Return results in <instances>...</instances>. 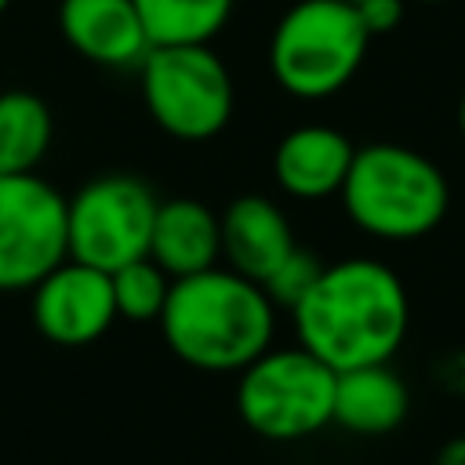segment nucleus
Instances as JSON below:
<instances>
[{
	"label": "nucleus",
	"instance_id": "1",
	"mask_svg": "<svg viewBox=\"0 0 465 465\" xmlns=\"http://www.w3.org/2000/svg\"><path fill=\"white\" fill-rule=\"evenodd\" d=\"M291 316L298 345L338 374L389 363L407 338L411 302L403 280L385 262L341 258L323 265Z\"/></svg>",
	"mask_w": 465,
	"mask_h": 465
},
{
	"label": "nucleus",
	"instance_id": "2",
	"mask_svg": "<svg viewBox=\"0 0 465 465\" xmlns=\"http://www.w3.org/2000/svg\"><path fill=\"white\" fill-rule=\"evenodd\" d=\"M160 331L167 349L211 374L243 371L265 349H272L276 305L262 283L232 269H203L171 283L167 305L160 312Z\"/></svg>",
	"mask_w": 465,
	"mask_h": 465
},
{
	"label": "nucleus",
	"instance_id": "3",
	"mask_svg": "<svg viewBox=\"0 0 465 465\" xmlns=\"http://www.w3.org/2000/svg\"><path fill=\"white\" fill-rule=\"evenodd\" d=\"M338 196L356 229L389 243L429 236L450 207L443 171L425 153L400 142H371L356 149Z\"/></svg>",
	"mask_w": 465,
	"mask_h": 465
},
{
	"label": "nucleus",
	"instance_id": "4",
	"mask_svg": "<svg viewBox=\"0 0 465 465\" xmlns=\"http://www.w3.org/2000/svg\"><path fill=\"white\" fill-rule=\"evenodd\" d=\"M371 33L345 0H298L287 7L269 40L272 80L305 102L338 94L363 65Z\"/></svg>",
	"mask_w": 465,
	"mask_h": 465
},
{
	"label": "nucleus",
	"instance_id": "5",
	"mask_svg": "<svg viewBox=\"0 0 465 465\" xmlns=\"http://www.w3.org/2000/svg\"><path fill=\"white\" fill-rule=\"evenodd\" d=\"M334 371L309 349H265L240 371L236 411L262 440H305L334 418Z\"/></svg>",
	"mask_w": 465,
	"mask_h": 465
},
{
	"label": "nucleus",
	"instance_id": "6",
	"mask_svg": "<svg viewBox=\"0 0 465 465\" xmlns=\"http://www.w3.org/2000/svg\"><path fill=\"white\" fill-rule=\"evenodd\" d=\"M138 80L149 116L171 138L207 142L232 116V76L211 44L149 47Z\"/></svg>",
	"mask_w": 465,
	"mask_h": 465
},
{
	"label": "nucleus",
	"instance_id": "7",
	"mask_svg": "<svg viewBox=\"0 0 465 465\" xmlns=\"http://www.w3.org/2000/svg\"><path fill=\"white\" fill-rule=\"evenodd\" d=\"M156 203L160 200L153 185L127 171L84 182L65 200L69 258L102 272H116L127 262L149 258Z\"/></svg>",
	"mask_w": 465,
	"mask_h": 465
},
{
	"label": "nucleus",
	"instance_id": "8",
	"mask_svg": "<svg viewBox=\"0 0 465 465\" xmlns=\"http://www.w3.org/2000/svg\"><path fill=\"white\" fill-rule=\"evenodd\" d=\"M65 258V196L36 171L0 174V291H33Z\"/></svg>",
	"mask_w": 465,
	"mask_h": 465
},
{
	"label": "nucleus",
	"instance_id": "9",
	"mask_svg": "<svg viewBox=\"0 0 465 465\" xmlns=\"http://www.w3.org/2000/svg\"><path fill=\"white\" fill-rule=\"evenodd\" d=\"M116 320L113 280L102 269L65 258L33 287V323L54 345H91Z\"/></svg>",
	"mask_w": 465,
	"mask_h": 465
},
{
	"label": "nucleus",
	"instance_id": "10",
	"mask_svg": "<svg viewBox=\"0 0 465 465\" xmlns=\"http://www.w3.org/2000/svg\"><path fill=\"white\" fill-rule=\"evenodd\" d=\"M58 29L80 58L105 69H138L149 51L134 0H58Z\"/></svg>",
	"mask_w": 465,
	"mask_h": 465
},
{
	"label": "nucleus",
	"instance_id": "11",
	"mask_svg": "<svg viewBox=\"0 0 465 465\" xmlns=\"http://www.w3.org/2000/svg\"><path fill=\"white\" fill-rule=\"evenodd\" d=\"M222 258L229 262L232 272L262 283L298 243L291 218L283 214L280 203H272L262 193L236 196L222 214Z\"/></svg>",
	"mask_w": 465,
	"mask_h": 465
},
{
	"label": "nucleus",
	"instance_id": "12",
	"mask_svg": "<svg viewBox=\"0 0 465 465\" xmlns=\"http://www.w3.org/2000/svg\"><path fill=\"white\" fill-rule=\"evenodd\" d=\"M356 145L327 124H302L287 131L272 153V178L294 200H323L341 193Z\"/></svg>",
	"mask_w": 465,
	"mask_h": 465
},
{
	"label": "nucleus",
	"instance_id": "13",
	"mask_svg": "<svg viewBox=\"0 0 465 465\" xmlns=\"http://www.w3.org/2000/svg\"><path fill=\"white\" fill-rule=\"evenodd\" d=\"M149 258L171 280L214 269L222 258L218 214L203 200H193V196L160 200L156 218H153V236H149Z\"/></svg>",
	"mask_w": 465,
	"mask_h": 465
},
{
	"label": "nucleus",
	"instance_id": "14",
	"mask_svg": "<svg viewBox=\"0 0 465 465\" xmlns=\"http://www.w3.org/2000/svg\"><path fill=\"white\" fill-rule=\"evenodd\" d=\"M411 392L389 363L338 371L334 378V425L356 436H385L403 425Z\"/></svg>",
	"mask_w": 465,
	"mask_h": 465
},
{
	"label": "nucleus",
	"instance_id": "15",
	"mask_svg": "<svg viewBox=\"0 0 465 465\" xmlns=\"http://www.w3.org/2000/svg\"><path fill=\"white\" fill-rule=\"evenodd\" d=\"M54 134L51 109L33 91H0V174H33Z\"/></svg>",
	"mask_w": 465,
	"mask_h": 465
},
{
	"label": "nucleus",
	"instance_id": "16",
	"mask_svg": "<svg viewBox=\"0 0 465 465\" xmlns=\"http://www.w3.org/2000/svg\"><path fill=\"white\" fill-rule=\"evenodd\" d=\"M232 4L236 0H134L149 47L211 44L225 29Z\"/></svg>",
	"mask_w": 465,
	"mask_h": 465
},
{
	"label": "nucleus",
	"instance_id": "17",
	"mask_svg": "<svg viewBox=\"0 0 465 465\" xmlns=\"http://www.w3.org/2000/svg\"><path fill=\"white\" fill-rule=\"evenodd\" d=\"M109 280H113L116 316H124L131 323L160 320V312L167 305V294H171V283H174L153 258L127 262L116 272H109Z\"/></svg>",
	"mask_w": 465,
	"mask_h": 465
},
{
	"label": "nucleus",
	"instance_id": "18",
	"mask_svg": "<svg viewBox=\"0 0 465 465\" xmlns=\"http://www.w3.org/2000/svg\"><path fill=\"white\" fill-rule=\"evenodd\" d=\"M323 272V262L305 251V247H294L265 280H262V291L269 294V302L276 309H294L316 283V276Z\"/></svg>",
	"mask_w": 465,
	"mask_h": 465
},
{
	"label": "nucleus",
	"instance_id": "19",
	"mask_svg": "<svg viewBox=\"0 0 465 465\" xmlns=\"http://www.w3.org/2000/svg\"><path fill=\"white\" fill-rule=\"evenodd\" d=\"M352 7L371 36H385L403 22V0H360Z\"/></svg>",
	"mask_w": 465,
	"mask_h": 465
},
{
	"label": "nucleus",
	"instance_id": "20",
	"mask_svg": "<svg viewBox=\"0 0 465 465\" xmlns=\"http://www.w3.org/2000/svg\"><path fill=\"white\" fill-rule=\"evenodd\" d=\"M432 465H465V436H450L440 450Z\"/></svg>",
	"mask_w": 465,
	"mask_h": 465
},
{
	"label": "nucleus",
	"instance_id": "21",
	"mask_svg": "<svg viewBox=\"0 0 465 465\" xmlns=\"http://www.w3.org/2000/svg\"><path fill=\"white\" fill-rule=\"evenodd\" d=\"M458 127H461V138H465V91H461V102H458Z\"/></svg>",
	"mask_w": 465,
	"mask_h": 465
},
{
	"label": "nucleus",
	"instance_id": "22",
	"mask_svg": "<svg viewBox=\"0 0 465 465\" xmlns=\"http://www.w3.org/2000/svg\"><path fill=\"white\" fill-rule=\"evenodd\" d=\"M7 4H11V0H0V15H4V11H7Z\"/></svg>",
	"mask_w": 465,
	"mask_h": 465
},
{
	"label": "nucleus",
	"instance_id": "23",
	"mask_svg": "<svg viewBox=\"0 0 465 465\" xmlns=\"http://www.w3.org/2000/svg\"><path fill=\"white\" fill-rule=\"evenodd\" d=\"M345 4H360V0H345Z\"/></svg>",
	"mask_w": 465,
	"mask_h": 465
}]
</instances>
